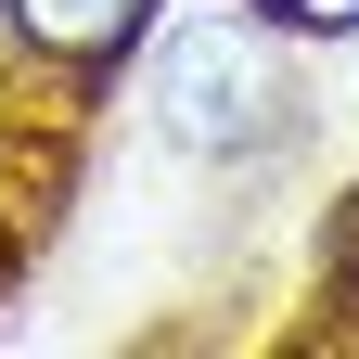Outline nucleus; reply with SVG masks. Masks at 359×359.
<instances>
[{
    "mask_svg": "<svg viewBox=\"0 0 359 359\" xmlns=\"http://www.w3.org/2000/svg\"><path fill=\"white\" fill-rule=\"evenodd\" d=\"M154 103L180 142H205V154H244L283 128V52H269V26L257 13H180L167 26V52H154Z\"/></svg>",
    "mask_w": 359,
    "mask_h": 359,
    "instance_id": "obj_1",
    "label": "nucleus"
},
{
    "mask_svg": "<svg viewBox=\"0 0 359 359\" xmlns=\"http://www.w3.org/2000/svg\"><path fill=\"white\" fill-rule=\"evenodd\" d=\"M39 52H65V65H116L128 39L154 26V0H13Z\"/></svg>",
    "mask_w": 359,
    "mask_h": 359,
    "instance_id": "obj_2",
    "label": "nucleus"
},
{
    "mask_svg": "<svg viewBox=\"0 0 359 359\" xmlns=\"http://www.w3.org/2000/svg\"><path fill=\"white\" fill-rule=\"evenodd\" d=\"M269 13H283V26H321V39H346V26H359V0H269Z\"/></svg>",
    "mask_w": 359,
    "mask_h": 359,
    "instance_id": "obj_3",
    "label": "nucleus"
},
{
    "mask_svg": "<svg viewBox=\"0 0 359 359\" xmlns=\"http://www.w3.org/2000/svg\"><path fill=\"white\" fill-rule=\"evenodd\" d=\"M13 39H26V13H13V0H0V65H13Z\"/></svg>",
    "mask_w": 359,
    "mask_h": 359,
    "instance_id": "obj_4",
    "label": "nucleus"
}]
</instances>
